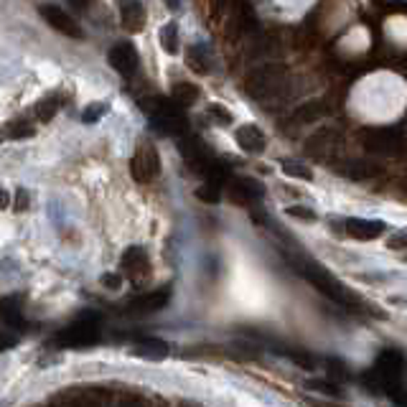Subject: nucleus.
Masks as SVG:
<instances>
[{"mask_svg":"<svg viewBox=\"0 0 407 407\" xmlns=\"http://www.w3.org/2000/svg\"><path fill=\"white\" fill-rule=\"evenodd\" d=\"M407 372V359L402 351L397 349H384L374 366L362 377L364 387H369L372 392H387V395H395V392L402 387V377Z\"/></svg>","mask_w":407,"mask_h":407,"instance_id":"f257e3e1","label":"nucleus"},{"mask_svg":"<svg viewBox=\"0 0 407 407\" xmlns=\"http://www.w3.org/2000/svg\"><path fill=\"white\" fill-rule=\"evenodd\" d=\"M288 72L280 64H262L247 76V92L255 100H275L285 92Z\"/></svg>","mask_w":407,"mask_h":407,"instance_id":"f03ea898","label":"nucleus"},{"mask_svg":"<svg viewBox=\"0 0 407 407\" xmlns=\"http://www.w3.org/2000/svg\"><path fill=\"white\" fill-rule=\"evenodd\" d=\"M130 174L138 183H150L156 176L160 174V156L158 148L150 140L140 143L135 148L133 158H130Z\"/></svg>","mask_w":407,"mask_h":407,"instance_id":"7ed1b4c3","label":"nucleus"},{"mask_svg":"<svg viewBox=\"0 0 407 407\" xmlns=\"http://www.w3.org/2000/svg\"><path fill=\"white\" fill-rule=\"evenodd\" d=\"M41 16H43V21L51 25V28H56L59 34L69 36V39H79V36H82V28H79V23H76L74 18L69 16L67 10L59 8V6L43 3V6H41Z\"/></svg>","mask_w":407,"mask_h":407,"instance_id":"20e7f679","label":"nucleus"},{"mask_svg":"<svg viewBox=\"0 0 407 407\" xmlns=\"http://www.w3.org/2000/svg\"><path fill=\"white\" fill-rule=\"evenodd\" d=\"M109 67L115 69L117 74L123 76H133L138 72V51L133 43L120 41L109 49Z\"/></svg>","mask_w":407,"mask_h":407,"instance_id":"39448f33","label":"nucleus"},{"mask_svg":"<svg viewBox=\"0 0 407 407\" xmlns=\"http://www.w3.org/2000/svg\"><path fill=\"white\" fill-rule=\"evenodd\" d=\"M344 229H346V234H349L351 240H359V242H372L384 234L382 222H377V219H359V216L346 219Z\"/></svg>","mask_w":407,"mask_h":407,"instance_id":"423d86ee","label":"nucleus"},{"mask_svg":"<svg viewBox=\"0 0 407 407\" xmlns=\"http://www.w3.org/2000/svg\"><path fill=\"white\" fill-rule=\"evenodd\" d=\"M120 21L130 34H138L145 25V6L140 0H120Z\"/></svg>","mask_w":407,"mask_h":407,"instance_id":"0eeeda50","label":"nucleus"},{"mask_svg":"<svg viewBox=\"0 0 407 407\" xmlns=\"http://www.w3.org/2000/svg\"><path fill=\"white\" fill-rule=\"evenodd\" d=\"M234 138H237V145L242 150H247V153H262L267 145L265 133L260 130L258 125H242V127H237Z\"/></svg>","mask_w":407,"mask_h":407,"instance_id":"6e6552de","label":"nucleus"},{"mask_svg":"<svg viewBox=\"0 0 407 407\" xmlns=\"http://www.w3.org/2000/svg\"><path fill=\"white\" fill-rule=\"evenodd\" d=\"M339 174L349 181H369L372 176L382 174V168L369 163V160H346L339 166Z\"/></svg>","mask_w":407,"mask_h":407,"instance_id":"1a4fd4ad","label":"nucleus"},{"mask_svg":"<svg viewBox=\"0 0 407 407\" xmlns=\"http://www.w3.org/2000/svg\"><path fill=\"white\" fill-rule=\"evenodd\" d=\"M36 127L28 120H10L0 127V143L3 140H28L34 138Z\"/></svg>","mask_w":407,"mask_h":407,"instance_id":"9d476101","label":"nucleus"},{"mask_svg":"<svg viewBox=\"0 0 407 407\" xmlns=\"http://www.w3.org/2000/svg\"><path fill=\"white\" fill-rule=\"evenodd\" d=\"M397 143L399 138H395V133H390V130H372V133H366L364 145L372 153H390L397 148Z\"/></svg>","mask_w":407,"mask_h":407,"instance_id":"9b49d317","label":"nucleus"},{"mask_svg":"<svg viewBox=\"0 0 407 407\" xmlns=\"http://www.w3.org/2000/svg\"><path fill=\"white\" fill-rule=\"evenodd\" d=\"M123 267L130 275H133V278H138V275H143V273H148V258H145L143 247H130V249H127V252L123 255Z\"/></svg>","mask_w":407,"mask_h":407,"instance_id":"f8f14e48","label":"nucleus"},{"mask_svg":"<svg viewBox=\"0 0 407 407\" xmlns=\"http://www.w3.org/2000/svg\"><path fill=\"white\" fill-rule=\"evenodd\" d=\"M186 64H189V69H191V72H196V74H204V72H209L207 49H204V46H189V49H186Z\"/></svg>","mask_w":407,"mask_h":407,"instance_id":"ddd939ff","label":"nucleus"},{"mask_svg":"<svg viewBox=\"0 0 407 407\" xmlns=\"http://www.w3.org/2000/svg\"><path fill=\"white\" fill-rule=\"evenodd\" d=\"M280 168H283L285 176H291V178H300V181H311V178H313L311 166L298 158H285L283 163H280Z\"/></svg>","mask_w":407,"mask_h":407,"instance_id":"4468645a","label":"nucleus"},{"mask_svg":"<svg viewBox=\"0 0 407 407\" xmlns=\"http://www.w3.org/2000/svg\"><path fill=\"white\" fill-rule=\"evenodd\" d=\"M160 46H163V51L166 54H178V25L171 21V23H166L163 28H160Z\"/></svg>","mask_w":407,"mask_h":407,"instance_id":"2eb2a0df","label":"nucleus"},{"mask_svg":"<svg viewBox=\"0 0 407 407\" xmlns=\"http://www.w3.org/2000/svg\"><path fill=\"white\" fill-rule=\"evenodd\" d=\"M56 109H59V97L56 94H49V97H43L34 107V115L39 117L41 123H51V120L56 117Z\"/></svg>","mask_w":407,"mask_h":407,"instance_id":"dca6fc26","label":"nucleus"},{"mask_svg":"<svg viewBox=\"0 0 407 407\" xmlns=\"http://www.w3.org/2000/svg\"><path fill=\"white\" fill-rule=\"evenodd\" d=\"M196 97H199V87H196V84L178 82L174 87V100L178 102V105H191V102H196Z\"/></svg>","mask_w":407,"mask_h":407,"instance_id":"f3484780","label":"nucleus"},{"mask_svg":"<svg viewBox=\"0 0 407 407\" xmlns=\"http://www.w3.org/2000/svg\"><path fill=\"white\" fill-rule=\"evenodd\" d=\"M321 112H324V105H321V102H308V105L295 109V120H298V123H313V120L321 117Z\"/></svg>","mask_w":407,"mask_h":407,"instance_id":"a211bd4d","label":"nucleus"},{"mask_svg":"<svg viewBox=\"0 0 407 407\" xmlns=\"http://www.w3.org/2000/svg\"><path fill=\"white\" fill-rule=\"evenodd\" d=\"M107 102H92V105H87L82 112V123L84 125H92L97 123V120H102V117L107 115Z\"/></svg>","mask_w":407,"mask_h":407,"instance_id":"6ab92c4d","label":"nucleus"},{"mask_svg":"<svg viewBox=\"0 0 407 407\" xmlns=\"http://www.w3.org/2000/svg\"><path fill=\"white\" fill-rule=\"evenodd\" d=\"M306 387H308V390L321 392V395H331V397H341L339 384H333V382H324V379H311V382H308Z\"/></svg>","mask_w":407,"mask_h":407,"instance_id":"aec40b11","label":"nucleus"},{"mask_svg":"<svg viewBox=\"0 0 407 407\" xmlns=\"http://www.w3.org/2000/svg\"><path fill=\"white\" fill-rule=\"evenodd\" d=\"M207 112L211 115V120L216 125H232V112L227 107H222V105H209Z\"/></svg>","mask_w":407,"mask_h":407,"instance_id":"412c9836","label":"nucleus"},{"mask_svg":"<svg viewBox=\"0 0 407 407\" xmlns=\"http://www.w3.org/2000/svg\"><path fill=\"white\" fill-rule=\"evenodd\" d=\"M285 214L293 216V219H300V222H316V211L308 207H288L285 209Z\"/></svg>","mask_w":407,"mask_h":407,"instance_id":"4be33fe9","label":"nucleus"},{"mask_svg":"<svg viewBox=\"0 0 407 407\" xmlns=\"http://www.w3.org/2000/svg\"><path fill=\"white\" fill-rule=\"evenodd\" d=\"M196 196H199L201 201H207V204H216V201H219V189L209 181V183H204V186L196 189Z\"/></svg>","mask_w":407,"mask_h":407,"instance_id":"5701e85b","label":"nucleus"},{"mask_svg":"<svg viewBox=\"0 0 407 407\" xmlns=\"http://www.w3.org/2000/svg\"><path fill=\"white\" fill-rule=\"evenodd\" d=\"M28 207H31L28 191H25V189H18V191H16V211H25Z\"/></svg>","mask_w":407,"mask_h":407,"instance_id":"b1692460","label":"nucleus"},{"mask_svg":"<svg viewBox=\"0 0 407 407\" xmlns=\"http://www.w3.org/2000/svg\"><path fill=\"white\" fill-rule=\"evenodd\" d=\"M387 244H390L392 249H405V247H407V232L392 234L390 240H387Z\"/></svg>","mask_w":407,"mask_h":407,"instance_id":"393cba45","label":"nucleus"},{"mask_svg":"<svg viewBox=\"0 0 407 407\" xmlns=\"http://www.w3.org/2000/svg\"><path fill=\"white\" fill-rule=\"evenodd\" d=\"M102 285H105V288H109V291H115V288H120V275H115V273L102 275Z\"/></svg>","mask_w":407,"mask_h":407,"instance_id":"a878e982","label":"nucleus"},{"mask_svg":"<svg viewBox=\"0 0 407 407\" xmlns=\"http://www.w3.org/2000/svg\"><path fill=\"white\" fill-rule=\"evenodd\" d=\"M392 399H395V405L397 407H407V390L405 387H399V390L392 395Z\"/></svg>","mask_w":407,"mask_h":407,"instance_id":"bb28decb","label":"nucleus"},{"mask_svg":"<svg viewBox=\"0 0 407 407\" xmlns=\"http://www.w3.org/2000/svg\"><path fill=\"white\" fill-rule=\"evenodd\" d=\"M10 204V196H8V191L6 189H0V209H6Z\"/></svg>","mask_w":407,"mask_h":407,"instance_id":"cd10ccee","label":"nucleus"},{"mask_svg":"<svg viewBox=\"0 0 407 407\" xmlns=\"http://www.w3.org/2000/svg\"><path fill=\"white\" fill-rule=\"evenodd\" d=\"M166 3L171 10H178V6H181V0H166Z\"/></svg>","mask_w":407,"mask_h":407,"instance_id":"c85d7f7f","label":"nucleus"},{"mask_svg":"<svg viewBox=\"0 0 407 407\" xmlns=\"http://www.w3.org/2000/svg\"><path fill=\"white\" fill-rule=\"evenodd\" d=\"M72 3H74L76 8H87V3H90V0H72Z\"/></svg>","mask_w":407,"mask_h":407,"instance_id":"c756f323","label":"nucleus"}]
</instances>
